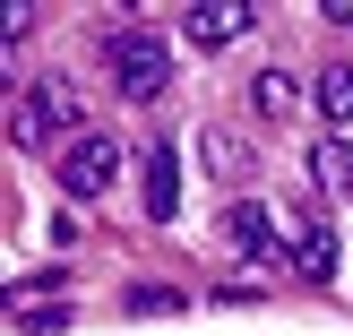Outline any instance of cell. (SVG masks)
<instances>
[{"mask_svg": "<svg viewBox=\"0 0 353 336\" xmlns=\"http://www.w3.org/2000/svg\"><path fill=\"white\" fill-rule=\"evenodd\" d=\"M207 155H216L224 181H241V172H250V147H241V138H207Z\"/></svg>", "mask_w": 353, "mask_h": 336, "instance_id": "11", "label": "cell"}, {"mask_svg": "<svg viewBox=\"0 0 353 336\" xmlns=\"http://www.w3.org/2000/svg\"><path fill=\"white\" fill-rule=\"evenodd\" d=\"M310 172H319V190H353V147L345 138H319L310 147Z\"/></svg>", "mask_w": 353, "mask_h": 336, "instance_id": "8", "label": "cell"}, {"mask_svg": "<svg viewBox=\"0 0 353 336\" xmlns=\"http://www.w3.org/2000/svg\"><path fill=\"white\" fill-rule=\"evenodd\" d=\"M319 112H327V121H353V61L319 69Z\"/></svg>", "mask_w": 353, "mask_h": 336, "instance_id": "9", "label": "cell"}, {"mask_svg": "<svg viewBox=\"0 0 353 336\" xmlns=\"http://www.w3.org/2000/svg\"><path fill=\"white\" fill-rule=\"evenodd\" d=\"M250 103H259L268 121H285V112H293V78H285V69H259V78H250Z\"/></svg>", "mask_w": 353, "mask_h": 336, "instance_id": "10", "label": "cell"}, {"mask_svg": "<svg viewBox=\"0 0 353 336\" xmlns=\"http://www.w3.org/2000/svg\"><path fill=\"white\" fill-rule=\"evenodd\" d=\"M293 268H302L310 285H327V276H336V233H327V224H302V241H293Z\"/></svg>", "mask_w": 353, "mask_h": 336, "instance_id": "7", "label": "cell"}, {"mask_svg": "<svg viewBox=\"0 0 353 336\" xmlns=\"http://www.w3.org/2000/svg\"><path fill=\"white\" fill-rule=\"evenodd\" d=\"M138 310H181V293H172V285H130V319H138Z\"/></svg>", "mask_w": 353, "mask_h": 336, "instance_id": "12", "label": "cell"}, {"mask_svg": "<svg viewBox=\"0 0 353 336\" xmlns=\"http://www.w3.org/2000/svg\"><path fill=\"white\" fill-rule=\"evenodd\" d=\"M250 0H199V9H190L181 17V34H190V43H199V52H224V43H233V34H250Z\"/></svg>", "mask_w": 353, "mask_h": 336, "instance_id": "4", "label": "cell"}, {"mask_svg": "<svg viewBox=\"0 0 353 336\" xmlns=\"http://www.w3.org/2000/svg\"><path fill=\"white\" fill-rule=\"evenodd\" d=\"M112 172H121V138L78 130V138L61 147V190H69V199H95V190H112Z\"/></svg>", "mask_w": 353, "mask_h": 336, "instance_id": "3", "label": "cell"}, {"mask_svg": "<svg viewBox=\"0 0 353 336\" xmlns=\"http://www.w3.org/2000/svg\"><path fill=\"white\" fill-rule=\"evenodd\" d=\"M103 61H112V86H121L130 103H155V95H164V78H172L164 34H147V26H121L112 43H103Z\"/></svg>", "mask_w": 353, "mask_h": 336, "instance_id": "1", "label": "cell"}, {"mask_svg": "<svg viewBox=\"0 0 353 336\" xmlns=\"http://www.w3.org/2000/svg\"><path fill=\"white\" fill-rule=\"evenodd\" d=\"M138 190H147V224H172V207H181V155L147 147L138 155Z\"/></svg>", "mask_w": 353, "mask_h": 336, "instance_id": "5", "label": "cell"}, {"mask_svg": "<svg viewBox=\"0 0 353 336\" xmlns=\"http://www.w3.org/2000/svg\"><path fill=\"white\" fill-rule=\"evenodd\" d=\"M224 233H233L241 259H285V224H276L268 207H233V224H224Z\"/></svg>", "mask_w": 353, "mask_h": 336, "instance_id": "6", "label": "cell"}, {"mask_svg": "<svg viewBox=\"0 0 353 336\" xmlns=\"http://www.w3.org/2000/svg\"><path fill=\"white\" fill-rule=\"evenodd\" d=\"M69 121H78V86H69V78H43L34 95H17V112H9V138L34 155V147H52V130H69Z\"/></svg>", "mask_w": 353, "mask_h": 336, "instance_id": "2", "label": "cell"}]
</instances>
